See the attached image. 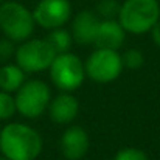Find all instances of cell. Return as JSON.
I'll return each mask as SVG.
<instances>
[{
    "mask_svg": "<svg viewBox=\"0 0 160 160\" xmlns=\"http://www.w3.org/2000/svg\"><path fill=\"white\" fill-rule=\"evenodd\" d=\"M42 145L41 134L25 123H8L0 129V152L8 160H36Z\"/></svg>",
    "mask_w": 160,
    "mask_h": 160,
    "instance_id": "obj_1",
    "label": "cell"
},
{
    "mask_svg": "<svg viewBox=\"0 0 160 160\" xmlns=\"http://www.w3.org/2000/svg\"><path fill=\"white\" fill-rule=\"evenodd\" d=\"M117 20L126 33L145 34L160 20V5L157 0H124L120 5Z\"/></svg>",
    "mask_w": 160,
    "mask_h": 160,
    "instance_id": "obj_2",
    "label": "cell"
},
{
    "mask_svg": "<svg viewBox=\"0 0 160 160\" xmlns=\"http://www.w3.org/2000/svg\"><path fill=\"white\" fill-rule=\"evenodd\" d=\"M34 17L25 5L19 2H2L0 5V30L6 39L23 42L34 31Z\"/></svg>",
    "mask_w": 160,
    "mask_h": 160,
    "instance_id": "obj_3",
    "label": "cell"
},
{
    "mask_svg": "<svg viewBox=\"0 0 160 160\" xmlns=\"http://www.w3.org/2000/svg\"><path fill=\"white\" fill-rule=\"evenodd\" d=\"M48 70L52 82L62 92H73L79 89L86 79L82 59L70 52L56 54Z\"/></svg>",
    "mask_w": 160,
    "mask_h": 160,
    "instance_id": "obj_4",
    "label": "cell"
},
{
    "mask_svg": "<svg viewBox=\"0 0 160 160\" xmlns=\"http://www.w3.org/2000/svg\"><path fill=\"white\" fill-rule=\"evenodd\" d=\"M56 54H58L56 50L45 38V39H27L20 42V45L14 52V58L16 64L25 73H39L50 68Z\"/></svg>",
    "mask_w": 160,
    "mask_h": 160,
    "instance_id": "obj_5",
    "label": "cell"
},
{
    "mask_svg": "<svg viewBox=\"0 0 160 160\" xmlns=\"http://www.w3.org/2000/svg\"><path fill=\"white\" fill-rule=\"evenodd\" d=\"M16 110L25 118L41 117L52 100L50 87L41 79L25 81L14 95Z\"/></svg>",
    "mask_w": 160,
    "mask_h": 160,
    "instance_id": "obj_6",
    "label": "cell"
},
{
    "mask_svg": "<svg viewBox=\"0 0 160 160\" xmlns=\"http://www.w3.org/2000/svg\"><path fill=\"white\" fill-rule=\"evenodd\" d=\"M86 76L98 84H109L115 81L123 72V61L118 50L95 48L84 62Z\"/></svg>",
    "mask_w": 160,
    "mask_h": 160,
    "instance_id": "obj_7",
    "label": "cell"
},
{
    "mask_svg": "<svg viewBox=\"0 0 160 160\" xmlns=\"http://www.w3.org/2000/svg\"><path fill=\"white\" fill-rule=\"evenodd\" d=\"M33 17L39 27L52 31L72 19V5L68 0H41L33 11Z\"/></svg>",
    "mask_w": 160,
    "mask_h": 160,
    "instance_id": "obj_8",
    "label": "cell"
},
{
    "mask_svg": "<svg viewBox=\"0 0 160 160\" xmlns=\"http://www.w3.org/2000/svg\"><path fill=\"white\" fill-rule=\"evenodd\" d=\"M90 140L84 128L81 126H70L64 131L59 148L62 156L67 160H81L89 151Z\"/></svg>",
    "mask_w": 160,
    "mask_h": 160,
    "instance_id": "obj_9",
    "label": "cell"
},
{
    "mask_svg": "<svg viewBox=\"0 0 160 160\" xmlns=\"http://www.w3.org/2000/svg\"><path fill=\"white\" fill-rule=\"evenodd\" d=\"M100 20L101 19L93 11H89V9L79 11L72 20V30H70L72 39L79 45L95 44Z\"/></svg>",
    "mask_w": 160,
    "mask_h": 160,
    "instance_id": "obj_10",
    "label": "cell"
},
{
    "mask_svg": "<svg viewBox=\"0 0 160 160\" xmlns=\"http://www.w3.org/2000/svg\"><path fill=\"white\" fill-rule=\"evenodd\" d=\"M50 120L56 124H70L79 112V103L72 95V92H62L53 100L47 107Z\"/></svg>",
    "mask_w": 160,
    "mask_h": 160,
    "instance_id": "obj_11",
    "label": "cell"
},
{
    "mask_svg": "<svg viewBox=\"0 0 160 160\" xmlns=\"http://www.w3.org/2000/svg\"><path fill=\"white\" fill-rule=\"evenodd\" d=\"M126 41V31L120 25L117 19H106L100 20V27L97 31L95 44L97 48H109L118 50Z\"/></svg>",
    "mask_w": 160,
    "mask_h": 160,
    "instance_id": "obj_12",
    "label": "cell"
},
{
    "mask_svg": "<svg viewBox=\"0 0 160 160\" xmlns=\"http://www.w3.org/2000/svg\"><path fill=\"white\" fill-rule=\"evenodd\" d=\"M25 82V72L17 64H5L0 67V90L12 93Z\"/></svg>",
    "mask_w": 160,
    "mask_h": 160,
    "instance_id": "obj_13",
    "label": "cell"
},
{
    "mask_svg": "<svg viewBox=\"0 0 160 160\" xmlns=\"http://www.w3.org/2000/svg\"><path fill=\"white\" fill-rule=\"evenodd\" d=\"M47 41L52 44V47H53L54 50H56V53H67L68 50H70V47H72V42H73V39H72V34H70V31H67L65 28H54L50 31V34L47 36Z\"/></svg>",
    "mask_w": 160,
    "mask_h": 160,
    "instance_id": "obj_14",
    "label": "cell"
},
{
    "mask_svg": "<svg viewBox=\"0 0 160 160\" xmlns=\"http://www.w3.org/2000/svg\"><path fill=\"white\" fill-rule=\"evenodd\" d=\"M118 11H120V5L117 0H100L97 5V16L101 20L117 19Z\"/></svg>",
    "mask_w": 160,
    "mask_h": 160,
    "instance_id": "obj_15",
    "label": "cell"
},
{
    "mask_svg": "<svg viewBox=\"0 0 160 160\" xmlns=\"http://www.w3.org/2000/svg\"><path fill=\"white\" fill-rule=\"evenodd\" d=\"M121 61H123V67L131 68V70H137L145 64V56L137 48H129L121 54Z\"/></svg>",
    "mask_w": 160,
    "mask_h": 160,
    "instance_id": "obj_16",
    "label": "cell"
},
{
    "mask_svg": "<svg viewBox=\"0 0 160 160\" xmlns=\"http://www.w3.org/2000/svg\"><path fill=\"white\" fill-rule=\"evenodd\" d=\"M16 100L11 93L0 90V120H9L16 113Z\"/></svg>",
    "mask_w": 160,
    "mask_h": 160,
    "instance_id": "obj_17",
    "label": "cell"
},
{
    "mask_svg": "<svg viewBox=\"0 0 160 160\" xmlns=\"http://www.w3.org/2000/svg\"><path fill=\"white\" fill-rule=\"evenodd\" d=\"M113 160H149L148 159V154L138 148H123L120 149Z\"/></svg>",
    "mask_w": 160,
    "mask_h": 160,
    "instance_id": "obj_18",
    "label": "cell"
},
{
    "mask_svg": "<svg viewBox=\"0 0 160 160\" xmlns=\"http://www.w3.org/2000/svg\"><path fill=\"white\" fill-rule=\"evenodd\" d=\"M14 52H16V48H14L12 41H9V39H2L0 41V61L2 62L8 61L14 54Z\"/></svg>",
    "mask_w": 160,
    "mask_h": 160,
    "instance_id": "obj_19",
    "label": "cell"
},
{
    "mask_svg": "<svg viewBox=\"0 0 160 160\" xmlns=\"http://www.w3.org/2000/svg\"><path fill=\"white\" fill-rule=\"evenodd\" d=\"M151 36H152V42L160 48V20L152 27V30H151Z\"/></svg>",
    "mask_w": 160,
    "mask_h": 160,
    "instance_id": "obj_20",
    "label": "cell"
},
{
    "mask_svg": "<svg viewBox=\"0 0 160 160\" xmlns=\"http://www.w3.org/2000/svg\"><path fill=\"white\" fill-rule=\"evenodd\" d=\"M0 160H8V159H6L5 156H0Z\"/></svg>",
    "mask_w": 160,
    "mask_h": 160,
    "instance_id": "obj_21",
    "label": "cell"
},
{
    "mask_svg": "<svg viewBox=\"0 0 160 160\" xmlns=\"http://www.w3.org/2000/svg\"><path fill=\"white\" fill-rule=\"evenodd\" d=\"M2 2H5V0H0V3H2Z\"/></svg>",
    "mask_w": 160,
    "mask_h": 160,
    "instance_id": "obj_22",
    "label": "cell"
}]
</instances>
